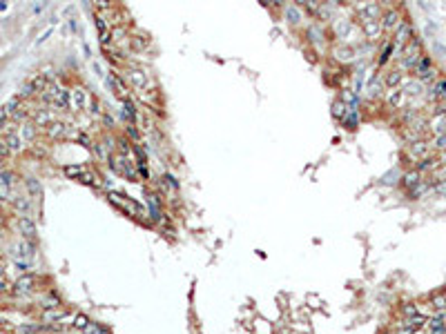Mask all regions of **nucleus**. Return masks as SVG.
Returning a JSON list of instances; mask_svg holds the SVG:
<instances>
[{
	"mask_svg": "<svg viewBox=\"0 0 446 334\" xmlns=\"http://www.w3.org/2000/svg\"><path fill=\"white\" fill-rule=\"evenodd\" d=\"M65 174L69 178H74V181L85 183V185L101 187V176L94 169H89L87 165H65Z\"/></svg>",
	"mask_w": 446,
	"mask_h": 334,
	"instance_id": "nucleus-1",
	"label": "nucleus"
},
{
	"mask_svg": "<svg viewBox=\"0 0 446 334\" xmlns=\"http://www.w3.org/2000/svg\"><path fill=\"white\" fill-rule=\"evenodd\" d=\"M110 165L114 167V172H118V174H120V176H127V178H132V181H136V174H134L132 165H129L127 154H118V156H114Z\"/></svg>",
	"mask_w": 446,
	"mask_h": 334,
	"instance_id": "nucleus-2",
	"label": "nucleus"
},
{
	"mask_svg": "<svg viewBox=\"0 0 446 334\" xmlns=\"http://www.w3.org/2000/svg\"><path fill=\"white\" fill-rule=\"evenodd\" d=\"M89 102H92V96L87 94V89H83V87L71 89V102H69V105L74 107L76 111H83Z\"/></svg>",
	"mask_w": 446,
	"mask_h": 334,
	"instance_id": "nucleus-3",
	"label": "nucleus"
},
{
	"mask_svg": "<svg viewBox=\"0 0 446 334\" xmlns=\"http://www.w3.org/2000/svg\"><path fill=\"white\" fill-rule=\"evenodd\" d=\"M110 200H114L118 207H123L127 214H136V216H143V207L136 203H132V200H125V196L120 194H110Z\"/></svg>",
	"mask_w": 446,
	"mask_h": 334,
	"instance_id": "nucleus-4",
	"label": "nucleus"
},
{
	"mask_svg": "<svg viewBox=\"0 0 446 334\" xmlns=\"http://www.w3.org/2000/svg\"><path fill=\"white\" fill-rule=\"evenodd\" d=\"M69 102H71V89L58 87L56 96H54V100H52V107H56V109H67Z\"/></svg>",
	"mask_w": 446,
	"mask_h": 334,
	"instance_id": "nucleus-5",
	"label": "nucleus"
},
{
	"mask_svg": "<svg viewBox=\"0 0 446 334\" xmlns=\"http://www.w3.org/2000/svg\"><path fill=\"white\" fill-rule=\"evenodd\" d=\"M34 285H36V276L34 274H22L20 279L16 281V285H13V292H16V294H27V292L34 289Z\"/></svg>",
	"mask_w": 446,
	"mask_h": 334,
	"instance_id": "nucleus-6",
	"label": "nucleus"
},
{
	"mask_svg": "<svg viewBox=\"0 0 446 334\" xmlns=\"http://www.w3.org/2000/svg\"><path fill=\"white\" fill-rule=\"evenodd\" d=\"M431 94H433V98H435L437 102H446V78H444V76H440V78L433 83Z\"/></svg>",
	"mask_w": 446,
	"mask_h": 334,
	"instance_id": "nucleus-7",
	"label": "nucleus"
},
{
	"mask_svg": "<svg viewBox=\"0 0 446 334\" xmlns=\"http://www.w3.org/2000/svg\"><path fill=\"white\" fill-rule=\"evenodd\" d=\"M4 143H7V147H9V151H11V154L20 151V149H22V145H25V141L20 138V134H18V132L7 134V136H4Z\"/></svg>",
	"mask_w": 446,
	"mask_h": 334,
	"instance_id": "nucleus-8",
	"label": "nucleus"
},
{
	"mask_svg": "<svg viewBox=\"0 0 446 334\" xmlns=\"http://www.w3.org/2000/svg\"><path fill=\"white\" fill-rule=\"evenodd\" d=\"M18 227H20V232H22V236H25V239H34L36 236V223L34 221H29V218H18Z\"/></svg>",
	"mask_w": 446,
	"mask_h": 334,
	"instance_id": "nucleus-9",
	"label": "nucleus"
},
{
	"mask_svg": "<svg viewBox=\"0 0 446 334\" xmlns=\"http://www.w3.org/2000/svg\"><path fill=\"white\" fill-rule=\"evenodd\" d=\"M71 328L80 330V332H89V330H92V321H89L85 314H74V319H71Z\"/></svg>",
	"mask_w": 446,
	"mask_h": 334,
	"instance_id": "nucleus-10",
	"label": "nucleus"
},
{
	"mask_svg": "<svg viewBox=\"0 0 446 334\" xmlns=\"http://www.w3.org/2000/svg\"><path fill=\"white\" fill-rule=\"evenodd\" d=\"M384 25V29H395V25H399V16H397L395 9H388L384 13V20H379Z\"/></svg>",
	"mask_w": 446,
	"mask_h": 334,
	"instance_id": "nucleus-11",
	"label": "nucleus"
},
{
	"mask_svg": "<svg viewBox=\"0 0 446 334\" xmlns=\"http://www.w3.org/2000/svg\"><path fill=\"white\" fill-rule=\"evenodd\" d=\"M20 138H22V141H34V138H36V127H34V125H25L22 132H20Z\"/></svg>",
	"mask_w": 446,
	"mask_h": 334,
	"instance_id": "nucleus-12",
	"label": "nucleus"
},
{
	"mask_svg": "<svg viewBox=\"0 0 446 334\" xmlns=\"http://www.w3.org/2000/svg\"><path fill=\"white\" fill-rule=\"evenodd\" d=\"M36 125H40V127L43 125H52V114L49 111H38L36 114Z\"/></svg>",
	"mask_w": 446,
	"mask_h": 334,
	"instance_id": "nucleus-13",
	"label": "nucleus"
},
{
	"mask_svg": "<svg viewBox=\"0 0 446 334\" xmlns=\"http://www.w3.org/2000/svg\"><path fill=\"white\" fill-rule=\"evenodd\" d=\"M401 80V71L399 69H392V71H388V76H386V83L390 85V87H395L397 83Z\"/></svg>",
	"mask_w": 446,
	"mask_h": 334,
	"instance_id": "nucleus-14",
	"label": "nucleus"
},
{
	"mask_svg": "<svg viewBox=\"0 0 446 334\" xmlns=\"http://www.w3.org/2000/svg\"><path fill=\"white\" fill-rule=\"evenodd\" d=\"M9 154H11V151H9L7 143H4V141H0V158H2V160H4V158H7V156H9Z\"/></svg>",
	"mask_w": 446,
	"mask_h": 334,
	"instance_id": "nucleus-15",
	"label": "nucleus"
},
{
	"mask_svg": "<svg viewBox=\"0 0 446 334\" xmlns=\"http://www.w3.org/2000/svg\"><path fill=\"white\" fill-rule=\"evenodd\" d=\"M0 279H4V261L0 258Z\"/></svg>",
	"mask_w": 446,
	"mask_h": 334,
	"instance_id": "nucleus-16",
	"label": "nucleus"
},
{
	"mask_svg": "<svg viewBox=\"0 0 446 334\" xmlns=\"http://www.w3.org/2000/svg\"><path fill=\"white\" fill-rule=\"evenodd\" d=\"M0 227H4V216L0 214Z\"/></svg>",
	"mask_w": 446,
	"mask_h": 334,
	"instance_id": "nucleus-17",
	"label": "nucleus"
},
{
	"mask_svg": "<svg viewBox=\"0 0 446 334\" xmlns=\"http://www.w3.org/2000/svg\"><path fill=\"white\" fill-rule=\"evenodd\" d=\"M2 169H4V160L0 158V172H2Z\"/></svg>",
	"mask_w": 446,
	"mask_h": 334,
	"instance_id": "nucleus-18",
	"label": "nucleus"
}]
</instances>
